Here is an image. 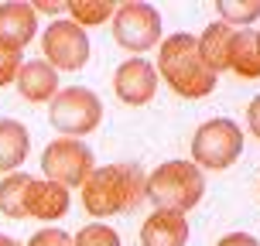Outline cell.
I'll list each match as a JSON object with an SVG mask.
<instances>
[{
    "label": "cell",
    "instance_id": "1",
    "mask_svg": "<svg viewBox=\"0 0 260 246\" xmlns=\"http://www.w3.org/2000/svg\"><path fill=\"white\" fill-rule=\"evenodd\" d=\"M144 198H147V174L137 164L92 168V174L82 182V208L96 219L134 212Z\"/></svg>",
    "mask_w": 260,
    "mask_h": 246
},
{
    "label": "cell",
    "instance_id": "2",
    "mask_svg": "<svg viewBox=\"0 0 260 246\" xmlns=\"http://www.w3.org/2000/svg\"><path fill=\"white\" fill-rule=\"evenodd\" d=\"M157 79H165L182 99H206L216 89V72H209V65L199 55L195 34H171L157 48Z\"/></svg>",
    "mask_w": 260,
    "mask_h": 246
},
{
    "label": "cell",
    "instance_id": "3",
    "mask_svg": "<svg viewBox=\"0 0 260 246\" xmlns=\"http://www.w3.org/2000/svg\"><path fill=\"white\" fill-rule=\"evenodd\" d=\"M202 195H206V174L192 161H165L154 168V174H147V198L157 208L185 216L202 202Z\"/></svg>",
    "mask_w": 260,
    "mask_h": 246
},
{
    "label": "cell",
    "instance_id": "4",
    "mask_svg": "<svg viewBox=\"0 0 260 246\" xmlns=\"http://www.w3.org/2000/svg\"><path fill=\"white\" fill-rule=\"evenodd\" d=\"M243 154V130L230 117L206 120L192 137V164L209 171H226Z\"/></svg>",
    "mask_w": 260,
    "mask_h": 246
},
{
    "label": "cell",
    "instance_id": "5",
    "mask_svg": "<svg viewBox=\"0 0 260 246\" xmlns=\"http://www.w3.org/2000/svg\"><path fill=\"white\" fill-rule=\"evenodd\" d=\"M48 120L52 127L65 137H86L100 127L103 120V103L100 96L86 86H69V89L55 92L52 106H48Z\"/></svg>",
    "mask_w": 260,
    "mask_h": 246
},
{
    "label": "cell",
    "instance_id": "6",
    "mask_svg": "<svg viewBox=\"0 0 260 246\" xmlns=\"http://www.w3.org/2000/svg\"><path fill=\"white\" fill-rule=\"evenodd\" d=\"M41 62H48L55 72H79L89 62V34L69 17H58L41 34Z\"/></svg>",
    "mask_w": 260,
    "mask_h": 246
},
{
    "label": "cell",
    "instance_id": "7",
    "mask_svg": "<svg viewBox=\"0 0 260 246\" xmlns=\"http://www.w3.org/2000/svg\"><path fill=\"white\" fill-rule=\"evenodd\" d=\"M41 168H45V178L62 188H82V182L92 174L96 161H92V151L76 137H62V140H52L45 151H41Z\"/></svg>",
    "mask_w": 260,
    "mask_h": 246
},
{
    "label": "cell",
    "instance_id": "8",
    "mask_svg": "<svg viewBox=\"0 0 260 246\" xmlns=\"http://www.w3.org/2000/svg\"><path fill=\"white\" fill-rule=\"evenodd\" d=\"M113 38L120 48L127 52H147L161 41V14L154 11V4H117L113 14Z\"/></svg>",
    "mask_w": 260,
    "mask_h": 246
},
{
    "label": "cell",
    "instance_id": "9",
    "mask_svg": "<svg viewBox=\"0 0 260 246\" xmlns=\"http://www.w3.org/2000/svg\"><path fill=\"white\" fill-rule=\"evenodd\" d=\"M113 92L127 106H147L157 92V68L147 58H127L113 72Z\"/></svg>",
    "mask_w": 260,
    "mask_h": 246
},
{
    "label": "cell",
    "instance_id": "10",
    "mask_svg": "<svg viewBox=\"0 0 260 246\" xmlns=\"http://www.w3.org/2000/svg\"><path fill=\"white\" fill-rule=\"evenodd\" d=\"M38 31V14L24 0H7L0 4V45L24 52V45H31Z\"/></svg>",
    "mask_w": 260,
    "mask_h": 246
},
{
    "label": "cell",
    "instance_id": "11",
    "mask_svg": "<svg viewBox=\"0 0 260 246\" xmlns=\"http://www.w3.org/2000/svg\"><path fill=\"white\" fill-rule=\"evenodd\" d=\"M72 205L69 188L48 182V178H35L27 188V219H41V222H58Z\"/></svg>",
    "mask_w": 260,
    "mask_h": 246
},
{
    "label": "cell",
    "instance_id": "12",
    "mask_svg": "<svg viewBox=\"0 0 260 246\" xmlns=\"http://www.w3.org/2000/svg\"><path fill=\"white\" fill-rule=\"evenodd\" d=\"M188 243V222L182 212L154 208L141 226V246H185Z\"/></svg>",
    "mask_w": 260,
    "mask_h": 246
},
{
    "label": "cell",
    "instance_id": "13",
    "mask_svg": "<svg viewBox=\"0 0 260 246\" xmlns=\"http://www.w3.org/2000/svg\"><path fill=\"white\" fill-rule=\"evenodd\" d=\"M14 86H17V92L24 96L27 103H52L55 92H58V72H55L48 62H41V58H35V62H24L21 65V72H17V79H14Z\"/></svg>",
    "mask_w": 260,
    "mask_h": 246
},
{
    "label": "cell",
    "instance_id": "14",
    "mask_svg": "<svg viewBox=\"0 0 260 246\" xmlns=\"http://www.w3.org/2000/svg\"><path fill=\"white\" fill-rule=\"evenodd\" d=\"M27 151H31V133L21 120L0 117V171L4 174H14L27 161Z\"/></svg>",
    "mask_w": 260,
    "mask_h": 246
},
{
    "label": "cell",
    "instance_id": "15",
    "mask_svg": "<svg viewBox=\"0 0 260 246\" xmlns=\"http://www.w3.org/2000/svg\"><path fill=\"white\" fill-rule=\"evenodd\" d=\"M233 38H236V27L222 24V21H212V24L199 34V55H202V62L209 65V72H226V65H230V48H233Z\"/></svg>",
    "mask_w": 260,
    "mask_h": 246
},
{
    "label": "cell",
    "instance_id": "16",
    "mask_svg": "<svg viewBox=\"0 0 260 246\" xmlns=\"http://www.w3.org/2000/svg\"><path fill=\"white\" fill-rule=\"evenodd\" d=\"M226 68L236 72L240 79H260V38H257V31H236Z\"/></svg>",
    "mask_w": 260,
    "mask_h": 246
},
{
    "label": "cell",
    "instance_id": "17",
    "mask_svg": "<svg viewBox=\"0 0 260 246\" xmlns=\"http://www.w3.org/2000/svg\"><path fill=\"white\" fill-rule=\"evenodd\" d=\"M31 174L14 171L0 182V212L7 219H27V188H31Z\"/></svg>",
    "mask_w": 260,
    "mask_h": 246
},
{
    "label": "cell",
    "instance_id": "18",
    "mask_svg": "<svg viewBox=\"0 0 260 246\" xmlns=\"http://www.w3.org/2000/svg\"><path fill=\"white\" fill-rule=\"evenodd\" d=\"M65 11H69V21L79 24L82 31L92 24H103L110 21L113 14H117V4L113 0H72V4H65Z\"/></svg>",
    "mask_w": 260,
    "mask_h": 246
},
{
    "label": "cell",
    "instance_id": "19",
    "mask_svg": "<svg viewBox=\"0 0 260 246\" xmlns=\"http://www.w3.org/2000/svg\"><path fill=\"white\" fill-rule=\"evenodd\" d=\"M219 21L230 27H240V24H253L260 17V0H219Z\"/></svg>",
    "mask_w": 260,
    "mask_h": 246
},
{
    "label": "cell",
    "instance_id": "20",
    "mask_svg": "<svg viewBox=\"0 0 260 246\" xmlns=\"http://www.w3.org/2000/svg\"><path fill=\"white\" fill-rule=\"evenodd\" d=\"M72 246H120V236L106 222H89L72 236Z\"/></svg>",
    "mask_w": 260,
    "mask_h": 246
},
{
    "label": "cell",
    "instance_id": "21",
    "mask_svg": "<svg viewBox=\"0 0 260 246\" xmlns=\"http://www.w3.org/2000/svg\"><path fill=\"white\" fill-rule=\"evenodd\" d=\"M21 65H24V55L17 52V48L0 45V86H14V79H17V72H21Z\"/></svg>",
    "mask_w": 260,
    "mask_h": 246
},
{
    "label": "cell",
    "instance_id": "22",
    "mask_svg": "<svg viewBox=\"0 0 260 246\" xmlns=\"http://www.w3.org/2000/svg\"><path fill=\"white\" fill-rule=\"evenodd\" d=\"M24 246H72V236L65 233V229H58V226H45Z\"/></svg>",
    "mask_w": 260,
    "mask_h": 246
},
{
    "label": "cell",
    "instance_id": "23",
    "mask_svg": "<svg viewBox=\"0 0 260 246\" xmlns=\"http://www.w3.org/2000/svg\"><path fill=\"white\" fill-rule=\"evenodd\" d=\"M31 7H35V14H52L58 21L65 14V0H31Z\"/></svg>",
    "mask_w": 260,
    "mask_h": 246
},
{
    "label": "cell",
    "instance_id": "24",
    "mask_svg": "<svg viewBox=\"0 0 260 246\" xmlns=\"http://www.w3.org/2000/svg\"><path fill=\"white\" fill-rule=\"evenodd\" d=\"M216 246H260V239L250 233H230V236H222Z\"/></svg>",
    "mask_w": 260,
    "mask_h": 246
},
{
    "label": "cell",
    "instance_id": "25",
    "mask_svg": "<svg viewBox=\"0 0 260 246\" xmlns=\"http://www.w3.org/2000/svg\"><path fill=\"white\" fill-rule=\"evenodd\" d=\"M247 123L253 130V137L260 140V96H253V103L247 106Z\"/></svg>",
    "mask_w": 260,
    "mask_h": 246
},
{
    "label": "cell",
    "instance_id": "26",
    "mask_svg": "<svg viewBox=\"0 0 260 246\" xmlns=\"http://www.w3.org/2000/svg\"><path fill=\"white\" fill-rule=\"evenodd\" d=\"M0 246H24V243H17V239H11V236L0 233Z\"/></svg>",
    "mask_w": 260,
    "mask_h": 246
},
{
    "label": "cell",
    "instance_id": "27",
    "mask_svg": "<svg viewBox=\"0 0 260 246\" xmlns=\"http://www.w3.org/2000/svg\"><path fill=\"white\" fill-rule=\"evenodd\" d=\"M257 38H260V31H257Z\"/></svg>",
    "mask_w": 260,
    "mask_h": 246
}]
</instances>
